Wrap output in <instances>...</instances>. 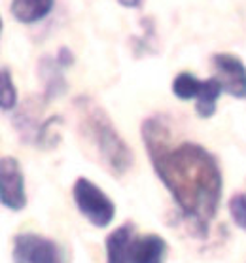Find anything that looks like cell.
<instances>
[{
  "mask_svg": "<svg viewBox=\"0 0 246 263\" xmlns=\"http://www.w3.org/2000/svg\"><path fill=\"white\" fill-rule=\"evenodd\" d=\"M142 140L157 178L182 216L199 235H204L222 201L223 176L214 154L190 140L173 146L168 125L159 116L144 120Z\"/></svg>",
  "mask_w": 246,
  "mask_h": 263,
  "instance_id": "1",
  "label": "cell"
},
{
  "mask_svg": "<svg viewBox=\"0 0 246 263\" xmlns=\"http://www.w3.org/2000/svg\"><path fill=\"white\" fill-rule=\"evenodd\" d=\"M74 110L82 138L95 149L110 174L123 176L133 167V152L118 133L106 110L85 95L74 99Z\"/></svg>",
  "mask_w": 246,
  "mask_h": 263,
  "instance_id": "2",
  "label": "cell"
},
{
  "mask_svg": "<svg viewBox=\"0 0 246 263\" xmlns=\"http://www.w3.org/2000/svg\"><path fill=\"white\" fill-rule=\"evenodd\" d=\"M72 197L80 214L91 226L102 229L112 223L116 216V204L95 182H91L89 178H78L74 182Z\"/></svg>",
  "mask_w": 246,
  "mask_h": 263,
  "instance_id": "3",
  "label": "cell"
},
{
  "mask_svg": "<svg viewBox=\"0 0 246 263\" xmlns=\"http://www.w3.org/2000/svg\"><path fill=\"white\" fill-rule=\"evenodd\" d=\"M13 263H65V252L55 240L36 233H19L12 240Z\"/></svg>",
  "mask_w": 246,
  "mask_h": 263,
  "instance_id": "4",
  "label": "cell"
},
{
  "mask_svg": "<svg viewBox=\"0 0 246 263\" xmlns=\"http://www.w3.org/2000/svg\"><path fill=\"white\" fill-rule=\"evenodd\" d=\"M0 201L6 209L15 212L27 206L23 171L12 156H2L0 159Z\"/></svg>",
  "mask_w": 246,
  "mask_h": 263,
  "instance_id": "5",
  "label": "cell"
},
{
  "mask_svg": "<svg viewBox=\"0 0 246 263\" xmlns=\"http://www.w3.org/2000/svg\"><path fill=\"white\" fill-rule=\"evenodd\" d=\"M210 61L222 89L235 99H246V66L242 59L231 53H216Z\"/></svg>",
  "mask_w": 246,
  "mask_h": 263,
  "instance_id": "6",
  "label": "cell"
},
{
  "mask_svg": "<svg viewBox=\"0 0 246 263\" xmlns=\"http://www.w3.org/2000/svg\"><path fill=\"white\" fill-rule=\"evenodd\" d=\"M168 245L159 235L135 237L129 254V263H165Z\"/></svg>",
  "mask_w": 246,
  "mask_h": 263,
  "instance_id": "7",
  "label": "cell"
},
{
  "mask_svg": "<svg viewBox=\"0 0 246 263\" xmlns=\"http://www.w3.org/2000/svg\"><path fill=\"white\" fill-rule=\"evenodd\" d=\"M63 66L59 65V61L55 59V57H42V59L38 61V78L40 82L44 84V101L49 102L61 97L63 93L66 91V82H65V76H63Z\"/></svg>",
  "mask_w": 246,
  "mask_h": 263,
  "instance_id": "8",
  "label": "cell"
},
{
  "mask_svg": "<svg viewBox=\"0 0 246 263\" xmlns=\"http://www.w3.org/2000/svg\"><path fill=\"white\" fill-rule=\"evenodd\" d=\"M135 226L123 223L106 237V263H129L131 245L135 240Z\"/></svg>",
  "mask_w": 246,
  "mask_h": 263,
  "instance_id": "9",
  "label": "cell"
},
{
  "mask_svg": "<svg viewBox=\"0 0 246 263\" xmlns=\"http://www.w3.org/2000/svg\"><path fill=\"white\" fill-rule=\"evenodd\" d=\"M55 0H12L10 12L19 23H38L53 10Z\"/></svg>",
  "mask_w": 246,
  "mask_h": 263,
  "instance_id": "10",
  "label": "cell"
},
{
  "mask_svg": "<svg viewBox=\"0 0 246 263\" xmlns=\"http://www.w3.org/2000/svg\"><path fill=\"white\" fill-rule=\"evenodd\" d=\"M222 93H223L222 84L218 82L216 76L203 80V89H201L197 101H195V112H197L199 118L206 120V118L214 116V112H216V102Z\"/></svg>",
  "mask_w": 246,
  "mask_h": 263,
  "instance_id": "11",
  "label": "cell"
},
{
  "mask_svg": "<svg viewBox=\"0 0 246 263\" xmlns=\"http://www.w3.org/2000/svg\"><path fill=\"white\" fill-rule=\"evenodd\" d=\"M171 89L174 97H178L180 101H192V99L197 101L199 93L203 89V80L193 76L192 72H180L178 76H174Z\"/></svg>",
  "mask_w": 246,
  "mask_h": 263,
  "instance_id": "12",
  "label": "cell"
},
{
  "mask_svg": "<svg viewBox=\"0 0 246 263\" xmlns=\"http://www.w3.org/2000/svg\"><path fill=\"white\" fill-rule=\"evenodd\" d=\"M0 106L2 112H12L17 106V89L13 85L12 72L8 66H2L0 70Z\"/></svg>",
  "mask_w": 246,
  "mask_h": 263,
  "instance_id": "13",
  "label": "cell"
},
{
  "mask_svg": "<svg viewBox=\"0 0 246 263\" xmlns=\"http://www.w3.org/2000/svg\"><path fill=\"white\" fill-rule=\"evenodd\" d=\"M229 214L235 223L246 231V193H237L229 199Z\"/></svg>",
  "mask_w": 246,
  "mask_h": 263,
  "instance_id": "14",
  "label": "cell"
},
{
  "mask_svg": "<svg viewBox=\"0 0 246 263\" xmlns=\"http://www.w3.org/2000/svg\"><path fill=\"white\" fill-rule=\"evenodd\" d=\"M55 59L59 61V65L63 66V68H68V66H72V63H74L72 49L66 48V46H63V48H59V51H57V55H55Z\"/></svg>",
  "mask_w": 246,
  "mask_h": 263,
  "instance_id": "15",
  "label": "cell"
},
{
  "mask_svg": "<svg viewBox=\"0 0 246 263\" xmlns=\"http://www.w3.org/2000/svg\"><path fill=\"white\" fill-rule=\"evenodd\" d=\"M118 2L123 8H140V4H142V0H118Z\"/></svg>",
  "mask_w": 246,
  "mask_h": 263,
  "instance_id": "16",
  "label": "cell"
}]
</instances>
